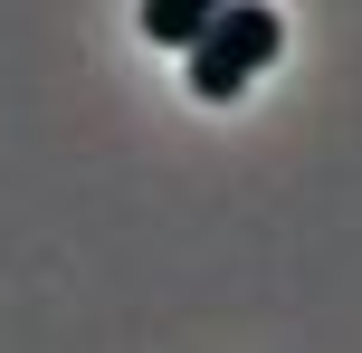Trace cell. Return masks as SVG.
I'll list each match as a JSON object with an SVG mask.
<instances>
[{"label":"cell","mask_w":362,"mask_h":353,"mask_svg":"<svg viewBox=\"0 0 362 353\" xmlns=\"http://www.w3.org/2000/svg\"><path fill=\"white\" fill-rule=\"evenodd\" d=\"M286 48V29H276V10H210V29H200V57H219V67H267V57Z\"/></svg>","instance_id":"1"},{"label":"cell","mask_w":362,"mask_h":353,"mask_svg":"<svg viewBox=\"0 0 362 353\" xmlns=\"http://www.w3.org/2000/svg\"><path fill=\"white\" fill-rule=\"evenodd\" d=\"M144 29H153V38H172V48H200V29H210V0H153Z\"/></svg>","instance_id":"2"},{"label":"cell","mask_w":362,"mask_h":353,"mask_svg":"<svg viewBox=\"0 0 362 353\" xmlns=\"http://www.w3.org/2000/svg\"><path fill=\"white\" fill-rule=\"evenodd\" d=\"M181 76H191V96H200V105H238V86H248L238 67H219V57H200V48H191V67H181Z\"/></svg>","instance_id":"3"}]
</instances>
